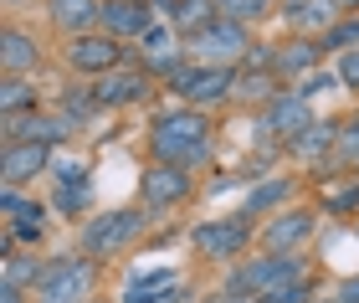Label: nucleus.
<instances>
[{
  "instance_id": "7ed1b4c3",
  "label": "nucleus",
  "mask_w": 359,
  "mask_h": 303,
  "mask_svg": "<svg viewBox=\"0 0 359 303\" xmlns=\"http://www.w3.org/2000/svg\"><path fill=\"white\" fill-rule=\"evenodd\" d=\"M303 278V257L298 252H262V257L241 262L231 273V293H252L257 303H262L272 288H283V283Z\"/></svg>"
},
{
  "instance_id": "39448f33",
  "label": "nucleus",
  "mask_w": 359,
  "mask_h": 303,
  "mask_svg": "<svg viewBox=\"0 0 359 303\" xmlns=\"http://www.w3.org/2000/svg\"><path fill=\"white\" fill-rule=\"evenodd\" d=\"M93 273H97L93 257H52L36 283V303H88Z\"/></svg>"
},
{
  "instance_id": "f8f14e48",
  "label": "nucleus",
  "mask_w": 359,
  "mask_h": 303,
  "mask_svg": "<svg viewBox=\"0 0 359 303\" xmlns=\"http://www.w3.org/2000/svg\"><path fill=\"white\" fill-rule=\"evenodd\" d=\"M52 165V149L36 144V139H15V144H6V154H0V180H6L11 190H21L26 180H36V175Z\"/></svg>"
},
{
  "instance_id": "cd10ccee",
  "label": "nucleus",
  "mask_w": 359,
  "mask_h": 303,
  "mask_svg": "<svg viewBox=\"0 0 359 303\" xmlns=\"http://www.w3.org/2000/svg\"><path fill=\"white\" fill-rule=\"evenodd\" d=\"M323 211L354 216V211H359V180H349V185H329V190H323Z\"/></svg>"
},
{
  "instance_id": "2eb2a0df",
  "label": "nucleus",
  "mask_w": 359,
  "mask_h": 303,
  "mask_svg": "<svg viewBox=\"0 0 359 303\" xmlns=\"http://www.w3.org/2000/svg\"><path fill=\"white\" fill-rule=\"evenodd\" d=\"M313 236V211H277L262 227V247L267 252H298Z\"/></svg>"
},
{
  "instance_id": "aec40b11",
  "label": "nucleus",
  "mask_w": 359,
  "mask_h": 303,
  "mask_svg": "<svg viewBox=\"0 0 359 303\" xmlns=\"http://www.w3.org/2000/svg\"><path fill=\"white\" fill-rule=\"evenodd\" d=\"M334 0H287V6H283V21L287 26H298V31H318V36H323V31H329L334 26Z\"/></svg>"
},
{
  "instance_id": "7c9ffc66",
  "label": "nucleus",
  "mask_w": 359,
  "mask_h": 303,
  "mask_svg": "<svg viewBox=\"0 0 359 303\" xmlns=\"http://www.w3.org/2000/svg\"><path fill=\"white\" fill-rule=\"evenodd\" d=\"M216 11L226 15V21H241V26H247V21H257V15L267 11V0H216Z\"/></svg>"
},
{
  "instance_id": "4c0bfd02",
  "label": "nucleus",
  "mask_w": 359,
  "mask_h": 303,
  "mask_svg": "<svg viewBox=\"0 0 359 303\" xmlns=\"http://www.w3.org/2000/svg\"><path fill=\"white\" fill-rule=\"evenodd\" d=\"M139 6H144V0H139ZM159 6H170V11H175V6H180V0H159Z\"/></svg>"
},
{
  "instance_id": "9d476101",
  "label": "nucleus",
  "mask_w": 359,
  "mask_h": 303,
  "mask_svg": "<svg viewBox=\"0 0 359 303\" xmlns=\"http://www.w3.org/2000/svg\"><path fill=\"white\" fill-rule=\"evenodd\" d=\"M313 103H308V98H298V93H277V98L267 103V114H262V129L267 134H277V139H283V144H292V139H298V134H308V129H313Z\"/></svg>"
},
{
  "instance_id": "5701e85b",
  "label": "nucleus",
  "mask_w": 359,
  "mask_h": 303,
  "mask_svg": "<svg viewBox=\"0 0 359 303\" xmlns=\"http://www.w3.org/2000/svg\"><path fill=\"white\" fill-rule=\"evenodd\" d=\"M97 0H52V21L62 31H72V36H88V26L97 21Z\"/></svg>"
},
{
  "instance_id": "4468645a",
  "label": "nucleus",
  "mask_w": 359,
  "mask_h": 303,
  "mask_svg": "<svg viewBox=\"0 0 359 303\" xmlns=\"http://www.w3.org/2000/svg\"><path fill=\"white\" fill-rule=\"evenodd\" d=\"M67 134H72V123L62 119V114H21V119H6V144H15V139H36V144H67Z\"/></svg>"
},
{
  "instance_id": "f704fd0d",
  "label": "nucleus",
  "mask_w": 359,
  "mask_h": 303,
  "mask_svg": "<svg viewBox=\"0 0 359 303\" xmlns=\"http://www.w3.org/2000/svg\"><path fill=\"white\" fill-rule=\"evenodd\" d=\"M339 83H344V88H359V52H344V57H339Z\"/></svg>"
},
{
  "instance_id": "58836bf2",
  "label": "nucleus",
  "mask_w": 359,
  "mask_h": 303,
  "mask_svg": "<svg viewBox=\"0 0 359 303\" xmlns=\"http://www.w3.org/2000/svg\"><path fill=\"white\" fill-rule=\"evenodd\" d=\"M329 303H344V298H329Z\"/></svg>"
},
{
  "instance_id": "f257e3e1",
  "label": "nucleus",
  "mask_w": 359,
  "mask_h": 303,
  "mask_svg": "<svg viewBox=\"0 0 359 303\" xmlns=\"http://www.w3.org/2000/svg\"><path fill=\"white\" fill-rule=\"evenodd\" d=\"M149 144H154V159L159 165H201V159L210 154V119L201 114V108H165V114H154L149 123Z\"/></svg>"
},
{
  "instance_id": "72a5a7b5",
  "label": "nucleus",
  "mask_w": 359,
  "mask_h": 303,
  "mask_svg": "<svg viewBox=\"0 0 359 303\" xmlns=\"http://www.w3.org/2000/svg\"><path fill=\"white\" fill-rule=\"evenodd\" d=\"M262 303H308V278H292V283H283V288H272Z\"/></svg>"
},
{
  "instance_id": "2f4dec72",
  "label": "nucleus",
  "mask_w": 359,
  "mask_h": 303,
  "mask_svg": "<svg viewBox=\"0 0 359 303\" xmlns=\"http://www.w3.org/2000/svg\"><path fill=\"white\" fill-rule=\"evenodd\" d=\"M344 165H354L359 170V114L349 119V123H339V149H334Z\"/></svg>"
},
{
  "instance_id": "20e7f679",
  "label": "nucleus",
  "mask_w": 359,
  "mask_h": 303,
  "mask_svg": "<svg viewBox=\"0 0 359 303\" xmlns=\"http://www.w3.org/2000/svg\"><path fill=\"white\" fill-rule=\"evenodd\" d=\"M236 67H210V62H195V67H180L170 77V93L185 108H210V103H221L226 93H236Z\"/></svg>"
},
{
  "instance_id": "a211bd4d",
  "label": "nucleus",
  "mask_w": 359,
  "mask_h": 303,
  "mask_svg": "<svg viewBox=\"0 0 359 303\" xmlns=\"http://www.w3.org/2000/svg\"><path fill=\"white\" fill-rule=\"evenodd\" d=\"M292 185L287 175H267V180H257L252 190H247V201H241V216H267V211H277L283 201H292Z\"/></svg>"
},
{
  "instance_id": "f3484780",
  "label": "nucleus",
  "mask_w": 359,
  "mask_h": 303,
  "mask_svg": "<svg viewBox=\"0 0 359 303\" xmlns=\"http://www.w3.org/2000/svg\"><path fill=\"white\" fill-rule=\"evenodd\" d=\"M0 67H6V77H21V72H36L41 67V46L26 36V31H6V41H0Z\"/></svg>"
},
{
  "instance_id": "c85d7f7f",
  "label": "nucleus",
  "mask_w": 359,
  "mask_h": 303,
  "mask_svg": "<svg viewBox=\"0 0 359 303\" xmlns=\"http://www.w3.org/2000/svg\"><path fill=\"white\" fill-rule=\"evenodd\" d=\"M272 83H277V72H247V67H241V83H236V93H241V98H277V93H272Z\"/></svg>"
},
{
  "instance_id": "0eeeda50",
  "label": "nucleus",
  "mask_w": 359,
  "mask_h": 303,
  "mask_svg": "<svg viewBox=\"0 0 359 303\" xmlns=\"http://www.w3.org/2000/svg\"><path fill=\"white\" fill-rule=\"evenodd\" d=\"M190 46H195V57H201V62H210V67H231L236 57L247 62L252 36H247V26H241V21H226V15H216L201 36H190Z\"/></svg>"
},
{
  "instance_id": "412c9836",
  "label": "nucleus",
  "mask_w": 359,
  "mask_h": 303,
  "mask_svg": "<svg viewBox=\"0 0 359 303\" xmlns=\"http://www.w3.org/2000/svg\"><path fill=\"white\" fill-rule=\"evenodd\" d=\"M318 57H323L318 41H287V46H277L272 72H277V77H308V72L318 67Z\"/></svg>"
},
{
  "instance_id": "dca6fc26",
  "label": "nucleus",
  "mask_w": 359,
  "mask_h": 303,
  "mask_svg": "<svg viewBox=\"0 0 359 303\" xmlns=\"http://www.w3.org/2000/svg\"><path fill=\"white\" fill-rule=\"evenodd\" d=\"M144 93H149V72L118 67V72H108V77H97L93 98H97V108H123V103H139Z\"/></svg>"
},
{
  "instance_id": "4be33fe9",
  "label": "nucleus",
  "mask_w": 359,
  "mask_h": 303,
  "mask_svg": "<svg viewBox=\"0 0 359 303\" xmlns=\"http://www.w3.org/2000/svg\"><path fill=\"white\" fill-rule=\"evenodd\" d=\"M46 273V262L36 257V252H6V283L0 288H15V293H26V288H36Z\"/></svg>"
},
{
  "instance_id": "6e6552de",
  "label": "nucleus",
  "mask_w": 359,
  "mask_h": 303,
  "mask_svg": "<svg viewBox=\"0 0 359 303\" xmlns=\"http://www.w3.org/2000/svg\"><path fill=\"white\" fill-rule=\"evenodd\" d=\"M67 67L72 72H93V77H108V72H118L123 67V46L118 36H108V31H88V36H72L67 46Z\"/></svg>"
},
{
  "instance_id": "1a4fd4ad",
  "label": "nucleus",
  "mask_w": 359,
  "mask_h": 303,
  "mask_svg": "<svg viewBox=\"0 0 359 303\" xmlns=\"http://www.w3.org/2000/svg\"><path fill=\"white\" fill-rule=\"evenodd\" d=\"M190 190H195V180H190V170H180V165H154L139 175V196H144V206H154V211H170V206H180V201H190Z\"/></svg>"
},
{
  "instance_id": "c756f323",
  "label": "nucleus",
  "mask_w": 359,
  "mask_h": 303,
  "mask_svg": "<svg viewBox=\"0 0 359 303\" xmlns=\"http://www.w3.org/2000/svg\"><path fill=\"white\" fill-rule=\"evenodd\" d=\"M88 201H93V196H88V180H83V185H57V211H62V216L77 221V211H88Z\"/></svg>"
},
{
  "instance_id": "6ab92c4d",
  "label": "nucleus",
  "mask_w": 359,
  "mask_h": 303,
  "mask_svg": "<svg viewBox=\"0 0 359 303\" xmlns=\"http://www.w3.org/2000/svg\"><path fill=\"white\" fill-rule=\"evenodd\" d=\"M144 67L159 72L165 83H170V77H175L180 67H185V62H180V46H175V36H170L165 26H154L149 36H144Z\"/></svg>"
},
{
  "instance_id": "e433bc0d",
  "label": "nucleus",
  "mask_w": 359,
  "mask_h": 303,
  "mask_svg": "<svg viewBox=\"0 0 359 303\" xmlns=\"http://www.w3.org/2000/svg\"><path fill=\"white\" fill-rule=\"evenodd\" d=\"M334 6H339V11H354V6H359V0H334Z\"/></svg>"
},
{
  "instance_id": "ddd939ff",
  "label": "nucleus",
  "mask_w": 359,
  "mask_h": 303,
  "mask_svg": "<svg viewBox=\"0 0 359 303\" xmlns=\"http://www.w3.org/2000/svg\"><path fill=\"white\" fill-rule=\"evenodd\" d=\"M97 26L108 31V36H149L154 31V15H149V6H139V0H103V11H97Z\"/></svg>"
},
{
  "instance_id": "473e14b6",
  "label": "nucleus",
  "mask_w": 359,
  "mask_h": 303,
  "mask_svg": "<svg viewBox=\"0 0 359 303\" xmlns=\"http://www.w3.org/2000/svg\"><path fill=\"white\" fill-rule=\"evenodd\" d=\"M329 88H344V83H339V72H308V77H303V83L292 88V93H298V98H308V103H313L318 93H329Z\"/></svg>"
},
{
  "instance_id": "f03ea898",
  "label": "nucleus",
  "mask_w": 359,
  "mask_h": 303,
  "mask_svg": "<svg viewBox=\"0 0 359 303\" xmlns=\"http://www.w3.org/2000/svg\"><path fill=\"white\" fill-rule=\"evenodd\" d=\"M139 231H144V211H134V206H118V211H97V216L83 221V257L103 262V257H113V252H123Z\"/></svg>"
},
{
  "instance_id": "9b49d317",
  "label": "nucleus",
  "mask_w": 359,
  "mask_h": 303,
  "mask_svg": "<svg viewBox=\"0 0 359 303\" xmlns=\"http://www.w3.org/2000/svg\"><path fill=\"white\" fill-rule=\"evenodd\" d=\"M0 206H6V242H21V247H36L41 236H46V211L36 201H26L21 190H11L6 185V196H0Z\"/></svg>"
},
{
  "instance_id": "393cba45",
  "label": "nucleus",
  "mask_w": 359,
  "mask_h": 303,
  "mask_svg": "<svg viewBox=\"0 0 359 303\" xmlns=\"http://www.w3.org/2000/svg\"><path fill=\"white\" fill-rule=\"evenodd\" d=\"M31 108H36V88H31L26 77H6V83H0V114L21 119V114H31Z\"/></svg>"
},
{
  "instance_id": "b1692460",
  "label": "nucleus",
  "mask_w": 359,
  "mask_h": 303,
  "mask_svg": "<svg viewBox=\"0 0 359 303\" xmlns=\"http://www.w3.org/2000/svg\"><path fill=\"white\" fill-rule=\"evenodd\" d=\"M287 149L298 154V159H323L329 149H339V123H313V129H308V134H298Z\"/></svg>"
},
{
  "instance_id": "a878e982",
  "label": "nucleus",
  "mask_w": 359,
  "mask_h": 303,
  "mask_svg": "<svg viewBox=\"0 0 359 303\" xmlns=\"http://www.w3.org/2000/svg\"><path fill=\"white\" fill-rule=\"evenodd\" d=\"M170 15H175V26H180V31H190V36H201V31H205L210 21H216L221 11H216V0H180V6H175Z\"/></svg>"
},
{
  "instance_id": "423d86ee",
  "label": "nucleus",
  "mask_w": 359,
  "mask_h": 303,
  "mask_svg": "<svg viewBox=\"0 0 359 303\" xmlns=\"http://www.w3.org/2000/svg\"><path fill=\"white\" fill-rule=\"evenodd\" d=\"M247 242H252V216H210V221H201V227L190 231V247L201 252V257H210V262L241 257Z\"/></svg>"
},
{
  "instance_id": "c9c22d12",
  "label": "nucleus",
  "mask_w": 359,
  "mask_h": 303,
  "mask_svg": "<svg viewBox=\"0 0 359 303\" xmlns=\"http://www.w3.org/2000/svg\"><path fill=\"white\" fill-rule=\"evenodd\" d=\"M339 298H344V303H359V278H349L344 288H339Z\"/></svg>"
},
{
  "instance_id": "bb28decb",
  "label": "nucleus",
  "mask_w": 359,
  "mask_h": 303,
  "mask_svg": "<svg viewBox=\"0 0 359 303\" xmlns=\"http://www.w3.org/2000/svg\"><path fill=\"white\" fill-rule=\"evenodd\" d=\"M318 46H323V52H359V15L334 21V26L318 36Z\"/></svg>"
}]
</instances>
